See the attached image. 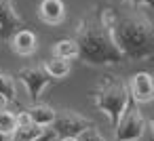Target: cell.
Segmentation results:
<instances>
[{"label":"cell","mask_w":154,"mask_h":141,"mask_svg":"<svg viewBox=\"0 0 154 141\" xmlns=\"http://www.w3.org/2000/svg\"><path fill=\"white\" fill-rule=\"evenodd\" d=\"M114 13L116 9H112L110 4H95L78 21L74 40L78 44V57L85 65L103 68L127 63L110 32V21L114 19Z\"/></svg>","instance_id":"obj_1"},{"label":"cell","mask_w":154,"mask_h":141,"mask_svg":"<svg viewBox=\"0 0 154 141\" xmlns=\"http://www.w3.org/2000/svg\"><path fill=\"white\" fill-rule=\"evenodd\" d=\"M114 44L129 61H143L154 55V26L143 11L114 13L110 21Z\"/></svg>","instance_id":"obj_2"},{"label":"cell","mask_w":154,"mask_h":141,"mask_svg":"<svg viewBox=\"0 0 154 141\" xmlns=\"http://www.w3.org/2000/svg\"><path fill=\"white\" fill-rule=\"evenodd\" d=\"M129 101V88H127V80L116 78V76H103L99 80V84L93 91V103L95 107L108 116L112 128L118 122V116L122 114L125 105Z\"/></svg>","instance_id":"obj_3"},{"label":"cell","mask_w":154,"mask_h":141,"mask_svg":"<svg viewBox=\"0 0 154 141\" xmlns=\"http://www.w3.org/2000/svg\"><path fill=\"white\" fill-rule=\"evenodd\" d=\"M146 128H148V122L139 110V103H135L129 95V101L114 126V141H139Z\"/></svg>","instance_id":"obj_4"},{"label":"cell","mask_w":154,"mask_h":141,"mask_svg":"<svg viewBox=\"0 0 154 141\" xmlns=\"http://www.w3.org/2000/svg\"><path fill=\"white\" fill-rule=\"evenodd\" d=\"M89 126H93V122L89 118L80 116L78 112H72V110L55 112V118L49 124V128L55 133V137H76L78 133H82Z\"/></svg>","instance_id":"obj_5"},{"label":"cell","mask_w":154,"mask_h":141,"mask_svg":"<svg viewBox=\"0 0 154 141\" xmlns=\"http://www.w3.org/2000/svg\"><path fill=\"white\" fill-rule=\"evenodd\" d=\"M17 78L26 84L28 95H30L32 101H36V99L42 95V91L53 82V78L42 70V65H28V68H21L19 74H17Z\"/></svg>","instance_id":"obj_6"},{"label":"cell","mask_w":154,"mask_h":141,"mask_svg":"<svg viewBox=\"0 0 154 141\" xmlns=\"http://www.w3.org/2000/svg\"><path fill=\"white\" fill-rule=\"evenodd\" d=\"M21 28H28V26L23 17L15 11L13 0H0V42L9 40Z\"/></svg>","instance_id":"obj_7"},{"label":"cell","mask_w":154,"mask_h":141,"mask_svg":"<svg viewBox=\"0 0 154 141\" xmlns=\"http://www.w3.org/2000/svg\"><path fill=\"white\" fill-rule=\"evenodd\" d=\"M129 95L135 103H150L154 99V82L148 72H137L127 80Z\"/></svg>","instance_id":"obj_8"},{"label":"cell","mask_w":154,"mask_h":141,"mask_svg":"<svg viewBox=\"0 0 154 141\" xmlns=\"http://www.w3.org/2000/svg\"><path fill=\"white\" fill-rule=\"evenodd\" d=\"M7 42L11 44V51H13L15 55H21V57H30V55H34L36 49H38V38H36V34H34L32 30H28V28L17 30Z\"/></svg>","instance_id":"obj_9"},{"label":"cell","mask_w":154,"mask_h":141,"mask_svg":"<svg viewBox=\"0 0 154 141\" xmlns=\"http://www.w3.org/2000/svg\"><path fill=\"white\" fill-rule=\"evenodd\" d=\"M38 17L47 26H59L66 17L63 0H40L38 4Z\"/></svg>","instance_id":"obj_10"},{"label":"cell","mask_w":154,"mask_h":141,"mask_svg":"<svg viewBox=\"0 0 154 141\" xmlns=\"http://www.w3.org/2000/svg\"><path fill=\"white\" fill-rule=\"evenodd\" d=\"M26 112H28V116H30V120H32L34 124H38V126H49V124L53 122L57 110H53V107L47 105V103H36V101H34V105H30Z\"/></svg>","instance_id":"obj_11"},{"label":"cell","mask_w":154,"mask_h":141,"mask_svg":"<svg viewBox=\"0 0 154 141\" xmlns=\"http://www.w3.org/2000/svg\"><path fill=\"white\" fill-rule=\"evenodd\" d=\"M42 70L51 76V78H66L72 72V61L70 59H61V57H51L47 61H42Z\"/></svg>","instance_id":"obj_12"},{"label":"cell","mask_w":154,"mask_h":141,"mask_svg":"<svg viewBox=\"0 0 154 141\" xmlns=\"http://www.w3.org/2000/svg\"><path fill=\"white\" fill-rule=\"evenodd\" d=\"M45 130H47V126H38V124H34V122L23 124V126H15V130L9 135V141H34V139H38Z\"/></svg>","instance_id":"obj_13"},{"label":"cell","mask_w":154,"mask_h":141,"mask_svg":"<svg viewBox=\"0 0 154 141\" xmlns=\"http://www.w3.org/2000/svg\"><path fill=\"white\" fill-rule=\"evenodd\" d=\"M53 55L61 57V59H76L78 57V44L74 38H61L53 44Z\"/></svg>","instance_id":"obj_14"},{"label":"cell","mask_w":154,"mask_h":141,"mask_svg":"<svg viewBox=\"0 0 154 141\" xmlns=\"http://www.w3.org/2000/svg\"><path fill=\"white\" fill-rule=\"evenodd\" d=\"M0 95H2L9 103L17 101V88H15V78L9 72L0 70Z\"/></svg>","instance_id":"obj_15"},{"label":"cell","mask_w":154,"mask_h":141,"mask_svg":"<svg viewBox=\"0 0 154 141\" xmlns=\"http://www.w3.org/2000/svg\"><path fill=\"white\" fill-rule=\"evenodd\" d=\"M17 122H15V114L9 112L7 107L0 110V137H9L13 130H15Z\"/></svg>","instance_id":"obj_16"},{"label":"cell","mask_w":154,"mask_h":141,"mask_svg":"<svg viewBox=\"0 0 154 141\" xmlns=\"http://www.w3.org/2000/svg\"><path fill=\"white\" fill-rule=\"evenodd\" d=\"M76 141H110V139H106V137L97 130V126L93 124V126L85 128L82 133H78V135H76Z\"/></svg>","instance_id":"obj_17"},{"label":"cell","mask_w":154,"mask_h":141,"mask_svg":"<svg viewBox=\"0 0 154 141\" xmlns=\"http://www.w3.org/2000/svg\"><path fill=\"white\" fill-rule=\"evenodd\" d=\"M122 2H129V4H135V7H139V4H143V7H154V0H122Z\"/></svg>","instance_id":"obj_18"},{"label":"cell","mask_w":154,"mask_h":141,"mask_svg":"<svg viewBox=\"0 0 154 141\" xmlns=\"http://www.w3.org/2000/svg\"><path fill=\"white\" fill-rule=\"evenodd\" d=\"M53 139H55V133H53V130L47 126V130H45V133H42L38 139H34V141H53Z\"/></svg>","instance_id":"obj_19"},{"label":"cell","mask_w":154,"mask_h":141,"mask_svg":"<svg viewBox=\"0 0 154 141\" xmlns=\"http://www.w3.org/2000/svg\"><path fill=\"white\" fill-rule=\"evenodd\" d=\"M7 103H9V101H7L2 95H0V110H5V107H7Z\"/></svg>","instance_id":"obj_20"},{"label":"cell","mask_w":154,"mask_h":141,"mask_svg":"<svg viewBox=\"0 0 154 141\" xmlns=\"http://www.w3.org/2000/svg\"><path fill=\"white\" fill-rule=\"evenodd\" d=\"M59 141H76V137H59Z\"/></svg>","instance_id":"obj_21"}]
</instances>
